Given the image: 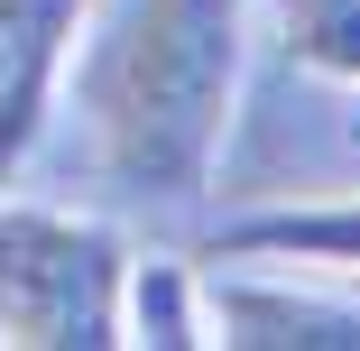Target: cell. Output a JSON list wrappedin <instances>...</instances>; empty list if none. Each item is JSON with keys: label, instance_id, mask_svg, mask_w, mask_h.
Returning a JSON list of instances; mask_svg holds the SVG:
<instances>
[{"label": "cell", "instance_id": "3957f363", "mask_svg": "<svg viewBox=\"0 0 360 351\" xmlns=\"http://www.w3.org/2000/svg\"><path fill=\"white\" fill-rule=\"evenodd\" d=\"M203 324L231 351H360V287L286 259H212Z\"/></svg>", "mask_w": 360, "mask_h": 351}, {"label": "cell", "instance_id": "ba28073f", "mask_svg": "<svg viewBox=\"0 0 360 351\" xmlns=\"http://www.w3.org/2000/svg\"><path fill=\"white\" fill-rule=\"evenodd\" d=\"M342 139H351V148H360V102H351V129H342Z\"/></svg>", "mask_w": 360, "mask_h": 351}, {"label": "cell", "instance_id": "7a4b0ae2", "mask_svg": "<svg viewBox=\"0 0 360 351\" xmlns=\"http://www.w3.org/2000/svg\"><path fill=\"white\" fill-rule=\"evenodd\" d=\"M129 241L75 203L0 194V342L19 351H111L120 342Z\"/></svg>", "mask_w": 360, "mask_h": 351}, {"label": "cell", "instance_id": "6da1fadb", "mask_svg": "<svg viewBox=\"0 0 360 351\" xmlns=\"http://www.w3.org/2000/svg\"><path fill=\"white\" fill-rule=\"evenodd\" d=\"M259 46V0H93L75 46V111L93 176L129 213H194L231 158Z\"/></svg>", "mask_w": 360, "mask_h": 351}, {"label": "cell", "instance_id": "277c9868", "mask_svg": "<svg viewBox=\"0 0 360 351\" xmlns=\"http://www.w3.org/2000/svg\"><path fill=\"white\" fill-rule=\"evenodd\" d=\"M93 0H0V194L28 176L46 129L65 111V75H75Z\"/></svg>", "mask_w": 360, "mask_h": 351}, {"label": "cell", "instance_id": "52a82bcc", "mask_svg": "<svg viewBox=\"0 0 360 351\" xmlns=\"http://www.w3.org/2000/svg\"><path fill=\"white\" fill-rule=\"evenodd\" d=\"M259 28L286 65L323 84H360V0H259Z\"/></svg>", "mask_w": 360, "mask_h": 351}, {"label": "cell", "instance_id": "8992f818", "mask_svg": "<svg viewBox=\"0 0 360 351\" xmlns=\"http://www.w3.org/2000/svg\"><path fill=\"white\" fill-rule=\"evenodd\" d=\"M120 342H139V351H194V342H212V324H203V268L176 259V250H129V268H120Z\"/></svg>", "mask_w": 360, "mask_h": 351}, {"label": "cell", "instance_id": "5b68a950", "mask_svg": "<svg viewBox=\"0 0 360 351\" xmlns=\"http://www.w3.org/2000/svg\"><path fill=\"white\" fill-rule=\"evenodd\" d=\"M203 259H286L360 287V194H305V203H259V213L212 222Z\"/></svg>", "mask_w": 360, "mask_h": 351}]
</instances>
